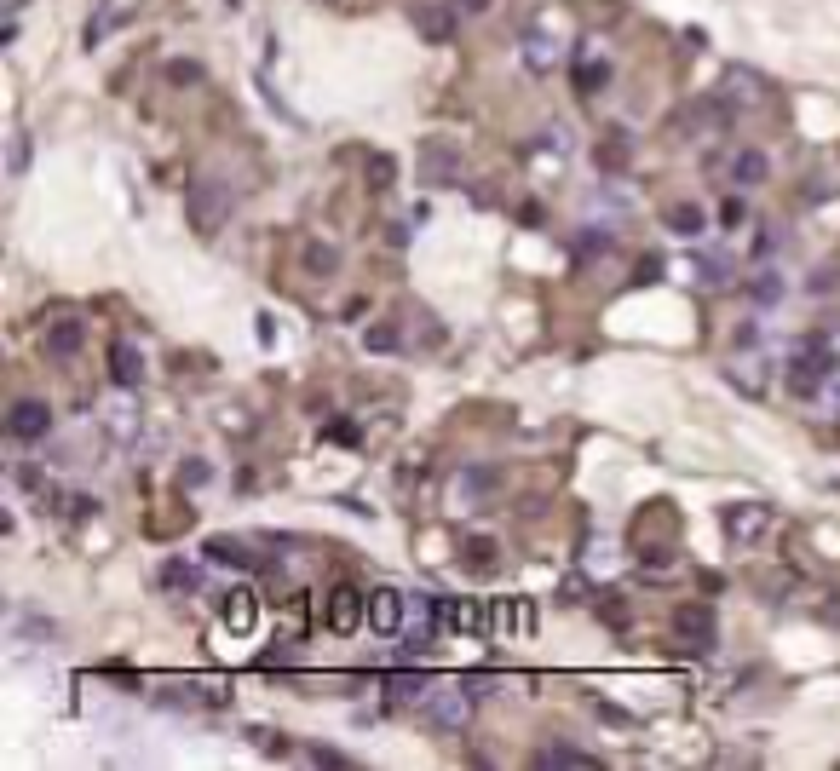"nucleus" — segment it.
<instances>
[{"label": "nucleus", "instance_id": "f03ea898", "mask_svg": "<svg viewBox=\"0 0 840 771\" xmlns=\"http://www.w3.org/2000/svg\"><path fill=\"white\" fill-rule=\"evenodd\" d=\"M420 720L432 731H467L472 720V685L467 679H449V685H426V697L415 702Z\"/></svg>", "mask_w": 840, "mask_h": 771}, {"label": "nucleus", "instance_id": "f704fd0d", "mask_svg": "<svg viewBox=\"0 0 840 771\" xmlns=\"http://www.w3.org/2000/svg\"><path fill=\"white\" fill-rule=\"evenodd\" d=\"M328 438H334V444H357V426L340 421V426H328Z\"/></svg>", "mask_w": 840, "mask_h": 771}, {"label": "nucleus", "instance_id": "1a4fd4ad", "mask_svg": "<svg viewBox=\"0 0 840 771\" xmlns=\"http://www.w3.org/2000/svg\"><path fill=\"white\" fill-rule=\"evenodd\" d=\"M766 530H771V507H760V501H754V507H731V513H725V536L737 541V547L760 541Z\"/></svg>", "mask_w": 840, "mask_h": 771}, {"label": "nucleus", "instance_id": "c9c22d12", "mask_svg": "<svg viewBox=\"0 0 840 771\" xmlns=\"http://www.w3.org/2000/svg\"><path fill=\"white\" fill-rule=\"evenodd\" d=\"M455 6H461V12H490L495 0H455Z\"/></svg>", "mask_w": 840, "mask_h": 771}, {"label": "nucleus", "instance_id": "b1692460", "mask_svg": "<svg viewBox=\"0 0 840 771\" xmlns=\"http://www.w3.org/2000/svg\"><path fill=\"white\" fill-rule=\"evenodd\" d=\"M553 58H559V47H553V41H547V35H524V64H530V70H553Z\"/></svg>", "mask_w": 840, "mask_h": 771}, {"label": "nucleus", "instance_id": "bb28decb", "mask_svg": "<svg viewBox=\"0 0 840 771\" xmlns=\"http://www.w3.org/2000/svg\"><path fill=\"white\" fill-rule=\"evenodd\" d=\"M363 346L369 351H397L403 346V334H397L392 323H374V328H363Z\"/></svg>", "mask_w": 840, "mask_h": 771}, {"label": "nucleus", "instance_id": "4be33fe9", "mask_svg": "<svg viewBox=\"0 0 840 771\" xmlns=\"http://www.w3.org/2000/svg\"><path fill=\"white\" fill-rule=\"evenodd\" d=\"M461 559H467V570H495V559H501V547H495L490 536H472L467 547H461Z\"/></svg>", "mask_w": 840, "mask_h": 771}, {"label": "nucleus", "instance_id": "2eb2a0df", "mask_svg": "<svg viewBox=\"0 0 840 771\" xmlns=\"http://www.w3.org/2000/svg\"><path fill=\"white\" fill-rule=\"evenodd\" d=\"M662 225H668L674 236H685V242H691V236H702V231H708V213H702L697 202H674V208L662 213Z\"/></svg>", "mask_w": 840, "mask_h": 771}, {"label": "nucleus", "instance_id": "6e6552de", "mask_svg": "<svg viewBox=\"0 0 840 771\" xmlns=\"http://www.w3.org/2000/svg\"><path fill=\"white\" fill-rule=\"evenodd\" d=\"M363 616H369V599H363L351 582H340L334 593H328V628L334 633H357L363 628Z\"/></svg>", "mask_w": 840, "mask_h": 771}, {"label": "nucleus", "instance_id": "20e7f679", "mask_svg": "<svg viewBox=\"0 0 840 771\" xmlns=\"http://www.w3.org/2000/svg\"><path fill=\"white\" fill-rule=\"evenodd\" d=\"M674 639L685 645L691 656H714L720 651V628H714V605H702V599H691V605L674 610Z\"/></svg>", "mask_w": 840, "mask_h": 771}, {"label": "nucleus", "instance_id": "a211bd4d", "mask_svg": "<svg viewBox=\"0 0 840 771\" xmlns=\"http://www.w3.org/2000/svg\"><path fill=\"white\" fill-rule=\"evenodd\" d=\"M605 81H610V58H593V52H582V58H576V93L593 98Z\"/></svg>", "mask_w": 840, "mask_h": 771}, {"label": "nucleus", "instance_id": "6ab92c4d", "mask_svg": "<svg viewBox=\"0 0 840 771\" xmlns=\"http://www.w3.org/2000/svg\"><path fill=\"white\" fill-rule=\"evenodd\" d=\"M202 559L208 564H231V570H248V547L242 541H231V536H213V541H202Z\"/></svg>", "mask_w": 840, "mask_h": 771}, {"label": "nucleus", "instance_id": "cd10ccee", "mask_svg": "<svg viewBox=\"0 0 840 771\" xmlns=\"http://www.w3.org/2000/svg\"><path fill=\"white\" fill-rule=\"evenodd\" d=\"M610 248H616V236H610V231H582V242H576V254H582V259H593V254L605 259Z\"/></svg>", "mask_w": 840, "mask_h": 771}, {"label": "nucleus", "instance_id": "393cba45", "mask_svg": "<svg viewBox=\"0 0 840 771\" xmlns=\"http://www.w3.org/2000/svg\"><path fill=\"white\" fill-rule=\"evenodd\" d=\"M748 294H754V305H777L783 300V277H777V271H760V277L748 282Z\"/></svg>", "mask_w": 840, "mask_h": 771}, {"label": "nucleus", "instance_id": "4468645a", "mask_svg": "<svg viewBox=\"0 0 840 771\" xmlns=\"http://www.w3.org/2000/svg\"><path fill=\"white\" fill-rule=\"evenodd\" d=\"M455 18H461V6L449 0V6H415V24L426 41H449L455 35Z\"/></svg>", "mask_w": 840, "mask_h": 771}, {"label": "nucleus", "instance_id": "c756f323", "mask_svg": "<svg viewBox=\"0 0 840 771\" xmlns=\"http://www.w3.org/2000/svg\"><path fill=\"white\" fill-rule=\"evenodd\" d=\"M605 622H610V628H628V605H622L616 593H610V599H605Z\"/></svg>", "mask_w": 840, "mask_h": 771}, {"label": "nucleus", "instance_id": "473e14b6", "mask_svg": "<svg viewBox=\"0 0 840 771\" xmlns=\"http://www.w3.org/2000/svg\"><path fill=\"white\" fill-rule=\"evenodd\" d=\"M179 478H185V484H208V461H185Z\"/></svg>", "mask_w": 840, "mask_h": 771}, {"label": "nucleus", "instance_id": "412c9836", "mask_svg": "<svg viewBox=\"0 0 840 771\" xmlns=\"http://www.w3.org/2000/svg\"><path fill=\"white\" fill-rule=\"evenodd\" d=\"M363 179H369V190H392L397 185V162L386 156V150H374L369 162H363Z\"/></svg>", "mask_w": 840, "mask_h": 771}, {"label": "nucleus", "instance_id": "423d86ee", "mask_svg": "<svg viewBox=\"0 0 840 771\" xmlns=\"http://www.w3.org/2000/svg\"><path fill=\"white\" fill-rule=\"evenodd\" d=\"M81 346H87V323H81V317H58V323H47V334H41V351H47L52 363H75Z\"/></svg>", "mask_w": 840, "mask_h": 771}, {"label": "nucleus", "instance_id": "f3484780", "mask_svg": "<svg viewBox=\"0 0 840 771\" xmlns=\"http://www.w3.org/2000/svg\"><path fill=\"white\" fill-rule=\"evenodd\" d=\"M426 685H432V679L420 674V668H392V674H386V697L420 702V697H426Z\"/></svg>", "mask_w": 840, "mask_h": 771}, {"label": "nucleus", "instance_id": "0eeeda50", "mask_svg": "<svg viewBox=\"0 0 840 771\" xmlns=\"http://www.w3.org/2000/svg\"><path fill=\"white\" fill-rule=\"evenodd\" d=\"M403 622H409V599L397 593V587H374L369 593V628L374 633H403Z\"/></svg>", "mask_w": 840, "mask_h": 771}, {"label": "nucleus", "instance_id": "7c9ffc66", "mask_svg": "<svg viewBox=\"0 0 840 771\" xmlns=\"http://www.w3.org/2000/svg\"><path fill=\"white\" fill-rule=\"evenodd\" d=\"M656 277H662V259H639V271H633V282L645 288V282H656Z\"/></svg>", "mask_w": 840, "mask_h": 771}, {"label": "nucleus", "instance_id": "f8f14e48", "mask_svg": "<svg viewBox=\"0 0 840 771\" xmlns=\"http://www.w3.org/2000/svg\"><path fill=\"white\" fill-rule=\"evenodd\" d=\"M110 380H116V386H139L144 380V351L133 346V340H116V346H110Z\"/></svg>", "mask_w": 840, "mask_h": 771}, {"label": "nucleus", "instance_id": "2f4dec72", "mask_svg": "<svg viewBox=\"0 0 840 771\" xmlns=\"http://www.w3.org/2000/svg\"><path fill=\"white\" fill-rule=\"evenodd\" d=\"M24 167H29V139L18 133V139H12V173H24Z\"/></svg>", "mask_w": 840, "mask_h": 771}, {"label": "nucleus", "instance_id": "5701e85b", "mask_svg": "<svg viewBox=\"0 0 840 771\" xmlns=\"http://www.w3.org/2000/svg\"><path fill=\"white\" fill-rule=\"evenodd\" d=\"M305 271H317V277L340 271V248L334 242H305Z\"/></svg>", "mask_w": 840, "mask_h": 771}, {"label": "nucleus", "instance_id": "aec40b11", "mask_svg": "<svg viewBox=\"0 0 840 771\" xmlns=\"http://www.w3.org/2000/svg\"><path fill=\"white\" fill-rule=\"evenodd\" d=\"M760 179H766V156H760V150H737V156H731V185L754 190Z\"/></svg>", "mask_w": 840, "mask_h": 771}, {"label": "nucleus", "instance_id": "dca6fc26", "mask_svg": "<svg viewBox=\"0 0 840 771\" xmlns=\"http://www.w3.org/2000/svg\"><path fill=\"white\" fill-rule=\"evenodd\" d=\"M162 587L167 593H196V587H202V559H167Z\"/></svg>", "mask_w": 840, "mask_h": 771}, {"label": "nucleus", "instance_id": "9b49d317", "mask_svg": "<svg viewBox=\"0 0 840 771\" xmlns=\"http://www.w3.org/2000/svg\"><path fill=\"white\" fill-rule=\"evenodd\" d=\"M438 616H444L449 633H478L490 616L478 610V599H438Z\"/></svg>", "mask_w": 840, "mask_h": 771}, {"label": "nucleus", "instance_id": "c85d7f7f", "mask_svg": "<svg viewBox=\"0 0 840 771\" xmlns=\"http://www.w3.org/2000/svg\"><path fill=\"white\" fill-rule=\"evenodd\" d=\"M743 219H748V202H743V196H725V202H720V225H725V231H737Z\"/></svg>", "mask_w": 840, "mask_h": 771}, {"label": "nucleus", "instance_id": "f257e3e1", "mask_svg": "<svg viewBox=\"0 0 840 771\" xmlns=\"http://www.w3.org/2000/svg\"><path fill=\"white\" fill-rule=\"evenodd\" d=\"M231 208H236V190L225 179H213V173H202L185 190V213H190V231L196 236H219V225L231 219Z\"/></svg>", "mask_w": 840, "mask_h": 771}, {"label": "nucleus", "instance_id": "a878e982", "mask_svg": "<svg viewBox=\"0 0 840 771\" xmlns=\"http://www.w3.org/2000/svg\"><path fill=\"white\" fill-rule=\"evenodd\" d=\"M495 484H501V472H495V467H472L467 478H461V490H455V495H490Z\"/></svg>", "mask_w": 840, "mask_h": 771}, {"label": "nucleus", "instance_id": "72a5a7b5", "mask_svg": "<svg viewBox=\"0 0 840 771\" xmlns=\"http://www.w3.org/2000/svg\"><path fill=\"white\" fill-rule=\"evenodd\" d=\"M167 81H202V70L196 64H167Z\"/></svg>", "mask_w": 840, "mask_h": 771}, {"label": "nucleus", "instance_id": "9d476101", "mask_svg": "<svg viewBox=\"0 0 840 771\" xmlns=\"http://www.w3.org/2000/svg\"><path fill=\"white\" fill-rule=\"evenodd\" d=\"M254 610H259L254 587H231V593L219 599V622H225L231 633H248V628H254Z\"/></svg>", "mask_w": 840, "mask_h": 771}, {"label": "nucleus", "instance_id": "ddd939ff", "mask_svg": "<svg viewBox=\"0 0 840 771\" xmlns=\"http://www.w3.org/2000/svg\"><path fill=\"white\" fill-rule=\"evenodd\" d=\"M536 766L541 771H593L599 760L587 748H570V743H553V748H536Z\"/></svg>", "mask_w": 840, "mask_h": 771}, {"label": "nucleus", "instance_id": "7ed1b4c3", "mask_svg": "<svg viewBox=\"0 0 840 771\" xmlns=\"http://www.w3.org/2000/svg\"><path fill=\"white\" fill-rule=\"evenodd\" d=\"M829 374H835V351H829L823 334H812V340H800V346L789 351V392L817 398V392L829 386Z\"/></svg>", "mask_w": 840, "mask_h": 771}, {"label": "nucleus", "instance_id": "39448f33", "mask_svg": "<svg viewBox=\"0 0 840 771\" xmlns=\"http://www.w3.org/2000/svg\"><path fill=\"white\" fill-rule=\"evenodd\" d=\"M6 432L18 438V444H41L52 432V409L47 398H18L12 409H6Z\"/></svg>", "mask_w": 840, "mask_h": 771}]
</instances>
